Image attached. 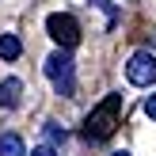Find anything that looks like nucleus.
<instances>
[{
    "instance_id": "8",
    "label": "nucleus",
    "mask_w": 156,
    "mask_h": 156,
    "mask_svg": "<svg viewBox=\"0 0 156 156\" xmlns=\"http://www.w3.org/2000/svg\"><path fill=\"white\" fill-rule=\"evenodd\" d=\"M46 141L50 145H65V129H61L57 122H46Z\"/></svg>"
},
{
    "instance_id": "6",
    "label": "nucleus",
    "mask_w": 156,
    "mask_h": 156,
    "mask_svg": "<svg viewBox=\"0 0 156 156\" xmlns=\"http://www.w3.org/2000/svg\"><path fill=\"white\" fill-rule=\"evenodd\" d=\"M19 53H23V42H19V38H15V34H0V57H4V61H15Z\"/></svg>"
},
{
    "instance_id": "7",
    "label": "nucleus",
    "mask_w": 156,
    "mask_h": 156,
    "mask_svg": "<svg viewBox=\"0 0 156 156\" xmlns=\"http://www.w3.org/2000/svg\"><path fill=\"white\" fill-rule=\"evenodd\" d=\"M0 156H27V149H23V137L4 133V137H0Z\"/></svg>"
},
{
    "instance_id": "4",
    "label": "nucleus",
    "mask_w": 156,
    "mask_h": 156,
    "mask_svg": "<svg viewBox=\"0 0 156 156\" xmlns=\"http://www.w3.org/2000/svg\"><path fill=\"white\" fill-rule=\"evenodd\" d=\"M126 80L137 84V88H152L156 84V57L149 50H137L133 57L126 61Z\"/></svg>"
},
{
    "instance_id": "3",
    "label": "nucleus",
    "mask_w": 156,
    "mask_h": 156,
    "mask_svg": "<svg viewBox=\"0 0 156 156\" xmlns=\"http://www.w3.org/2000/svg\"><path fill=\"white\" fill-rule=\"evenodd\" d=\"M46 30H50V38H53L65 53L80 42V23H76V15H69V12H53L50 19H46Z\"/></svg>"
},
{
    "instance_id": "1",
    "label": "nucleus",
    "mask_w": 156,
    "mask_h": 156,
    "mask_svg": "<svg viewBox=\"0 0 156 156\" xmlns=\"http://www.w3.org/2000/svg\"><path fill=\"white\" fill-rule=\"evenodd\" d=\"M118 114H122V95H107L84 122V137L88 141H107L118 129Z\"/></svg>"
},
{
    "instance_id": "5",
    "label": "nucleus",
    "mask_w": 156,
    "mask_h": 156,
    "mask_svg": "<svg viewBox=\"0 0 156 156\" xmlns=\"http://www.w3.org/2000/svg\"><path fill=\"white\" fill-rule=\"evenodd\" d=\"M19 91H23V84L15 80V76H8V80L0 84V107H8V111L19 107Z\"/></svg>"
},
{
    "instance_id": "9",
    "label": "nucleus",
    "mask_w": 156,
    "mask_h": 156,
    "mask_svg": "<svg viewBox=\"0 0 156 156\" xmlns=\"http://www.w3.org/2000/svg\"><path fill=\"white\" fill-rule=\"evenodd\" d=\"M145 114L156 122V95H149V99H145Z\"/></svg>"
},
{
    "instance_id": "2",
    "label": "nucleus",
    "mask_w": 156,
    "mask_h": 156,
    "mask_svg": "<svg viewBox=\"0 0 156 156\" xmlns=\"http://www.w3.org/2000/svg\"><path fill=\"white\" fill-rule=\"evenodd\" d=\"M46 76H50V84H53V91L57 95H73L76 91V76H73V57H69L65 50H57V53H50L46 57Z\"/></svg>"
},
{
    "instance_id": "10",
    "label": "nucleus",
    "mask_w": 156,
    "mask_h": 156,
    "mask_svg": "<svg viewBox=\"0 0 156 156\" xmlns=\"http://www.w3.org/2000/svg\"><path fill=\"white\" fill-rule=\"evenodd\" d=\"M30 156H57V152H53V149H50V145H38V149H34V152H30Z\"/></svg>"
},
{
    "instance_id": "11",
    "label": "nucleus",
    "mask_w": 156,
    "mask_h": 156,
    "mask_svg": "<svg viewBox=\"0 0 156 156\" xmlns=\"http://www.w3.org/2000/svg\"><path fill=\"white\" fill-rule=\"evenodd\" d=\"M114 156H129V152H114Z\"/></svg>"
}]
</instances>
